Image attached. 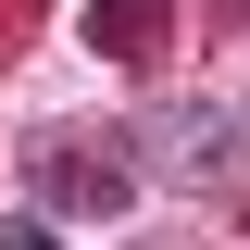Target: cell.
<instances>
[{
  "label": "cell",
  "mask_w": 250,
  "mask_h": 250,
  "mask_svg": "<svg viewBox=\"0 0 250 250\" xmlns=\"http://www.w3.org/2000/svg\"><path fill=\"white\" fill-rule=\"evenodd\" d=\"M0 250H50V213H0Z\"/></svg>",
  "instance_id": "4"
},
{
  "label": "cell",
  "mask_w": 250,
  "mask_h": 250,
  "mask_svg": "<svg viewBox=\"0 0 250 250\" xmlns=\"http://www.w3.org/2000/svg\"><path fill=\"white\" fill-rule=\"evenodd\" d=\"M75 38H88L100 62H150V50H175V0H88Z\"/></svg>",
  "instance_id": "3"
},
{
  "label": "cell",
  "mask_w": 250,
  "mask_h": 250,
  "mask_svg": "<svg viewBox=\"0 0 250 250\" xmlns=\"http://www.w3.org/2000/svg\"><path fill=\"white\" fill-rule=\"evenodd\" d=\"M163 163H175L188 188H238V113H225V100L163 113Z\"/></svg>",
  "instance_id": "2"
},
{
  "label": "cell",
  "mask_w": 250,
  "mask_h": 250,
  "mask_svg": "<svg viewBox=\"0 0 250 250\" xmlns=\"http://www.w3.org/2000/svg\"><path fill=\"white\" fill-rule=\"evenodd\" d=\"M213 25H225V38H238V25H250V0H213Z\"/></svg>",
  "instance_id": "5"
},
{
  "label": "cell",
  "mask_w": 250,
  "mask_h": 250,
  "mask_svg": "<svg viewBox=\"0 0 250 250\" xmlns=\"http://www.w3.org/2000/svg\"><path fill=\"white\" fill-rule=\"evenodd\" d=\"M38 200H50V213H88V225H113L125 200H138V163H125L100 125H50V138H38Z\"/></svg>",
  "instance_id": "1"
}]
</instances>
